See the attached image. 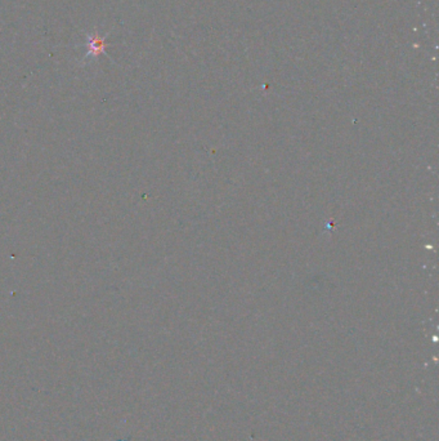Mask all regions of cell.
<instances>
[{
    "label": "cell",
    "mask_w": 439,
    "mask_h": 441,
    "mask_svg": "<svg viewBox=\"0 0 439 441\" xmlns=\"http://www.w3.org/2000/svg\"><path fill=\"white\" fill-rule=\"evenodd\" d=\"M106 38H107V35L100 36L97 31L92 35H89L88 36V41H88V52L85 54V58L91 57V56L103 54L104 50H106Z\"/></svg>",
    "instance_id": "obj_1"
}]
</instances>
